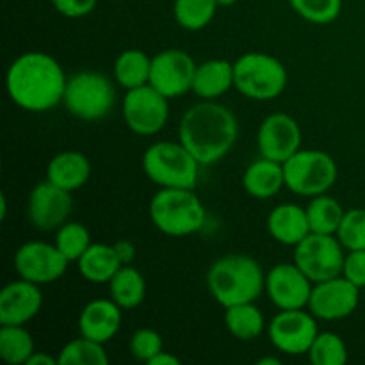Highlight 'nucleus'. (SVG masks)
<instances>
[{"instance_id": "f257e3e1", "label": "nucleus", "mask_w": 365, "mask_h": 365, "mask_svg": "<svg viewBox=\"0 0 365 365\" xmlns=\"http://www.w3.org/2000/svg\"><path fill=\"white\" fill-rule=\"evenodd\" d=\"M66 82L56 57L38 50L16 57L6 75L9 98L29 113H46L63 102Z\"/></svg>"}, {"instance_id": "f03ea898", "label": "nucleus", "mask_w": 365, "mask_h": 365, "mask_svg": "<svg viewBox=\"0 0 365 365\" xmlns=\"http://www.w3.org/2000/svg\"><path fill=\"white\" fill-rule=\"evenodd\" d=\"M237 135V118L216 100H203L189 107L178 125V141L202 166L225 159L234 148Z\"/></svg>"}, {"instance_id": "7ed1b4c3", "label": "nucleus", "mask_w": 365, "mask_h": 365, "mask_svg": "<svg viewBox=\"0 0 365 365\" xmlns=\"http://www.w3.org/2000/svg\"><path fill=\"white\" fill-rule=\"evenodd\" d=\"M207 287L221 307L255 303L266 291V274L255 259L232 253L217 259L207 271Z\"/></svg>"}, {"instance_id": "20e7f679", "label": "nucleus", "mask_w": 365, "mask_h": 365, "mask_svg": "<svg viewBox=\"0 0 365 365\" xmlns=\"http://www.w3.org/2000/svg\"><path fill=\"white\" fill-rule=\"evenodd\" d=\"M153 227L171 237H185L203 228L205 207L195 189H160L150 202Z\"/></svg>"}, {"instance_id": "39448f33", "label": "nucleus", "mask_w": 365, "mask_h": 365, "mask_svg": "<svg viewBox=\"0 0 365 365\" xmlns=\"http://www.w3.org/2000/svg\"><path fill=\"white\" fill-rule=\"evenodd\" d=\"M200 166L202 164L180 141H157L143 155L146 177L160 189H195Z\"/></svg>"}, {"instance_id": "423d86ee", "label": "nucleus", "mask_w": 365, "mask_h": 365, "mask_svg": "<svg viewBox=\"0 0 365 365\" xmlns=\"http://www.w3.org/2000/svg\"><path fill=\"white\" fill-rule=\"evenodd\" d=\"M234 88L257 102L274 100L287 88V70L269 53L248 52L234 63Z\"/></svg>"}, {"instance_id": "0eeeda50", "label": "nucleus", "mask_w": 365, "mask_h": 365, "mask_svg": "<svg viewBox=\"0 0 365 365\" xmlns=\"http://www.w3.org/2000/svg\"><path fill=\"white\" fill-rule=\"evenodd\" d=\"M64 107L68 113L84 121L106 118L116 103V91L109 77L98 71H81L68 78L64 89Z\"/></svg>"}, {"instance_id": "6e6552de", "label": "nucleus", "mask_w": 365, "mask_h": 365, "mask_svg": "<svg viewBox=\"0 0 365 365\" xmlns=\"http://www.w3.org/2000/svg\"><path fill=\"white\" fill-rule=\"evenodd\" d=\"M285 187L302 196H319L337 180V164L321 150H298L284 163Z\"/></svg>"}, {"instance_id": "1a4fd4ad", "label": "nucleus", "mask_w": 365, "mask_h": 365, "mask_svg": "<svg viewBox=\"0 0 365 365\" xmlns=\"http://www.w3.org/2000/svg\"><path fill=\"white\" fill-rule=\"evenodd\" d=\"M344 259V246L337 235L310 232L294 246V264L312 280V284L341 277Z\"/></svg>"}, {"instance_id": "9d476101", "label": "nucleus", "mask_w": 365, "mask_h": 365, "mask_svg": "<svg viewBox=\"0 0 365 365\" xmlns=\"http://www.w3.org/2000/svg\"><path fill=\"white\" fill-rule=\"evenodd\" d=\"M168 100L170 98H166L150 84L128 89L121 106L127 127L139 135L159 134L166 127L170 118Z\"/></svg>"}, {"instance_id": "9b49d317", "label": "nucleus", "mask_w": 365, "mask_h": 365, "mask_svg": "<svg viewBox=\"0 0 365 365\" xmlns=\"http://www.w3.org/2000/svg\"><path fill=\"white\" fill-rule=\"evenodd\" d=\"M269 341L278 351L285 355H307L316 341L317 323L312 312L303 309L280 310L269 323Z\"/></svg>"}, {"instance_id": "f8f14e48", "label": "nucleus", "mask_w": 365, "mask_h": 365, "mask_svg": "<svg viewBox=\"0 0 365 365\" xmlns=\"http://www.w3.org/2000/svg\"><path fill=\"white\" fill-rule=\"evenodd\" d=\"M70 260L56 245L43 241L25 242L14 253V269L18 277L36 285H48L59 280L68 269Z\"/></svg>"}, {"instance_id": "ddd939ff", "label": "nucleus", "mask_w": 365, "mask_h": 365, "mask_svg": "<svg viewBox=\"0 0 365 365\" xmlns=\"http://www.w3.org/2000/svg\"><path fill=\"white\" fill-rule=\"evenodd\" d=\"M196 66L191 56L184 50H163L152 57L150 86L163 93L166 98H178L192 89Z\"/></svg>"}, {"instance_id": "4468645a", "label": "nucleus", "mask_w": 365, "mask_h": 365, "mask_svg": "<svg viewBox=\"0 0 365 365\" xmlns=\"http://www.w3.org/2000/svg\"><path fill=\"white\" fill-rule=\"evenodd\" d=\"M360 302V289L341 277L314 284L307 309L316 319L337 321L351 316Z\"/></svg>"}, {"instance_id": "2eb2a0df", "label": "nucleus", "mask_w": 365, "mask_h": 365, "mask_svg": "<svg viewBox=\"0 0 365 365\" xmlns=\"http://www.w3.org/2000/svg\"><path fill=\"white\" fill-rule=\"evenodd\" d=\"M73 209L71 192L50 180L36 185L29 195L27 214L38 230L50 232L63 227Z\"/></svg>"}, {"instance_id": "dca6fc26", "label": "nucleus", "mask_w": 365, "mask_h": 365, "mask_svg": "<svg viewBox=\"0 0 365 365\" xmlns=\"http://www.w3.org/2000/svg\"><path fill=\"white\" fill-rule=\"evenodd\" d=\"M312 287V280L294 262L277 264L266 274V292L271 303L280 310L305 309Z\"/></svg>"}, {"instance_id": "f3484780", "label": "nucleus", "mask_w": 365, "mask_h": 365, "mask_svg": "<svg viewBox=\"0 0 365 365\" xmlns=\"http://www.w3.org/2000/svg\"><path fill=\"white\" fill-rule=\"evenodd\" d=\"M257 145L260 155L284 164L302 150V130L298 121L285 113L269 114L260 123Z\"/></svg>"}, {"instance_id": "a211bd4d", "label": "nucleus", "mask_w": 365, "mask_h": 365, "mask_svg": "<svg viewBox=\"0 0 365 365\" xmlns=\"http://www.w3.org/2000/svg\"><path fill=\"white\" fill-rule=\"evenodd\" d=\"M43 307V294L39 285L32 282H11L0 292V324H20L25 327L34 319Z\"/></svg>"}, {"instance_id": "6ab92c4d", "label": "nucleus", "mask_w": 365, "mask_h": 365, "mask_svg": "<svg viewBox=\"0 0 365 365\" xmlns=\"http://www.w3.org/2000/svg\"><path fill=\"white\" fill-rule=\"evenodd\" d=\"M121 328V307L114 299H95L82 309L78 331L96 342H109Z\"/></svg>"}, {"instance_id": "aec40b11", "label": "nucleus", "mask_w": 365, "mask_h": 365, "mask_svg": "<svg viewBox=\"0 0 365 365\" xmlns=\"http://www.w3.org/2000/svg\"><path fill=\"white\" fill-rule=\"evenodd\" d=\"M267 230L271 237L285 246H296L310 234L307 209L296 203H282L277 205L267 216Z\"/></svg>"}, {"instance_id": "412c9836", "label": "nucleus", "mask_w": 365, "mask_h": 365, "mask_svg": "<svg viewBox=\"0 0 365 365\" xmlns=\"http://www.w3.org/2000/svg\"><path fill=\"white\" fill-rule=\"evenodd\" d=\"M246 192L257 200H269L277 196L285 185L284 164L260 157L246 168L242 175Z\"/></svg>"}, {"instance_id": "4be33fe9", "label": "nucleus", "mask_w": 365, "mask_h": 365, "mask_svg": "<svg viewBox=\"0 0 365 365\" xmlns=\"http://www.w3.org/2000/svg\"><path fill=\"white\" fill-rule=\"evenodd\" d=\"M89 175H91L89 159L84 153L75 150L57 153L46 168V180L70 192L81 189L89 180Z\"/></svg>"}, {"instance_id": "5701e85b", "label": "nucleus", "mask_w": 365, "mask_h": 365, "mask_svg": "<svg viewBox=\"0 0 365 365\" xmlns=\"http://www.w3.org/2000/svg\"><path fill=\"white\" fill-rule=\"evenodd\" d=\"M234 88V63L225 59H210L196 66L192 89L202 100H217Z\"/></svg>"}, {"instance_id": "b1692460", "label": "nucleus", "mask_w": 365, "mask_h": 365, "mask_svg": "<svg viewBox=\"0 0 365 365\" xmlns=\"http://www.w3.org/2000/svg\"><path fill=\"white\" fill-rule=\"evenodd\" d=\"M121 266L114 246L109 245H91L77 260L81 277L91 284H109Z\"/></svg>"}, {"instance_id": "393cba45", "label": "nucleus", "mask_w": 365, "mask_h": 365, "mask_svg": "<svg viewBox=\"0 0 365 365\" xmlns=\"http://www.w3.org/2000/svg\"><path fill=\"white\" fill-rule=\"evenodd\" d=\"M110 299L118 303L121 309L132 310L143 303L146 296L145 277L135 267L121 266L120 271L109 282Z\"/></svg>"}, {"instance_id": "a878e982", "label": "nucleus", "mask_w": 365, "mask_h": 365, "mask_svg": "<svg viewBox=\"0 0 365 365\" xmlns=\"http://www.w3.org/2000/svg\"><path fill=\"white\" fill-rule=\"evenodd\" d=\"M150 71H152V59L138 48L121 52L114 63V78L127 91L150 84Z\"/></svg>"}, {"instance_id": "bb28decb", "label": "nucleus", "mask_w": 365, "mask_h": 365, "mask_svg": "<svg viewBox=\"0 0 365 365\" xmlns=\"http://www.w3.org/2000/svg\"><path fill=\"white\" fill-rule=\"evenodd\" d=\"M225 324L232 337L248 342L260 337L266 321H264L262 312L253 303H241V305L228 307L225 312Z\"/></svg>"}, {"instance_id": "cd10ccee", "label": "nucleus", "mask_w": 365, "mask_h": 365, "mask_svg": "<svg viewBox=\"0 0 365 365\" xmlns=\"http://www.w3.org/2000/svg\"><path fill=\"white\" fill-rule=\"evenodd\" d=\"M346 210L335 198L328 196L327 192L319 196H314L312 202L307 207V216H309L310 230L314 234H337L341 221L344 217Z\"/></svg>"}, {"instance_id": "c85d7f7f", "label": "nucleus", "mask_w": 365, "mask_h": 365, "mask_svg": "<svg viewBox=\"0 0 365 365\" xmlns=\"http://www.w3.org/2000/svg\"><path fill=\"white\" fill-rule=\"evenodd\" d=\"M34 353L32 335L20 324H2L0 328V356L11 365L27 364Z\"/></svg>"}, {"instance_id": "c756f323", "label": "nucleus", "mask_w": 365, "mask_h": 365, "mask_svg": "<svg viewBox=\"0 0 365 365\" xmlns=\"http://www.w3.org/2000/svg\"><path fill=\"white\" fill-rule=\"evenodd\" d=\"M216 9V0H175L173 14L185 31H202L212 21Z\"/></svg>"}, {"instance_id": "7c9ffc66", "label": "nucleus", "mask_w": 365, "mask_h": 365, "mask_svg": "<svg viewBox=\"0 0 365 365\" xmlns=\"http://www.w3.org/2000/svg\"><path fill=\"white\" fill-rule=\"evenodd\" d=\"M59 365H107L109 356L102 342L91 341L88 337L75 339L68 342L57 359Z\"/></svg>"}, {"instance_id": "2f4dec72", "label": "nucleus", "mask_w": 365, "mask_h": 365, "mask_svg": "<svg viewBox=\"0 0 365 365\" xmlns=\"http://www.w3.org/2000/svg\"><path fill=\"white\" fill-rule=\"evenodd\" d=\"M307 355L314 365H344L348 362L346 342L334 331L317 334Z\"/></svg>"}, {"instance_id": "473e14b6", "label": "nucleus", "mask_w": 365, "mask_h": 365, "mask_svg": "<svg viewBox=\"0 0 365 365\" xmlns=\"http://www.w3.org/2000/svg\"><path fill=\"white\" fill-rule=\"evenodd\" d=\"M53 245L59 248V252L66 257L70 262H77L82 253L91 246V235L89 230L81 223L66 221L63 227L57 228V235Z\"/></svg>"}, {"instance_id": "72a5a7b5", "label": "nucleus", "mask_w": 365, "mask_h": 365, "mask_svg": "<svg viewBox=\"0 0 365 365\" xmlns=\"http://www.w3.org/2000/svg\"><path fill=\"white\" fill-rule=\"evenodd\" d=\"M292 9L316 25H327L337 20L342 11V0H289Z\"/></svg>"}, {"instance_id": "f704fd0d", "label": "nucleus", "mask_w": 365, "mask_h": 365, "mask_svg": "<svg viewBox=\"0 0 365 365\" xmlns=\"http://www.w3.org/2000/svg\"><path fill=\"white\" fill-rule=\"evenodd\" d=\"M335 235L348 252L365 250V209L346 210Z\"/></svg>"}, {"instance_id": "c9c22d12", "label": "nucleus", "mask_w": 365, "mask_h": 365, "mask_svg": "<svg viewBox=\"0 0 365 365\" xmlns=\"http://www.w3.org/2000/svg\"><path fill=\"white\" fill-rule=\"evenodd\" d=\"M163 337L159 331L152 330V328H139L132 334L130 342H128V349H130L132 356L139 362L150 364L160 351H163Z\"/></svg>"}, {"instance_id": "e433bc0d", "label": "nucleus", "mask_w": 365, "mask_h": 365, "mask_svg": "<svg viewBox=\"0 0 365 365\" xmlns=\"http://www.w3.org/2000/svg\"><path fill=\"white\" fill-rule=\"evenodd\" d=\"M342 277L348 278L359 289L365 287V250L348 252L342 267Z\"/></svg>"}, {"instance_id": "4c0bfd02", "label": "nucleus", "mask_w": 365, "mask_h": 365, "mask_svg": "<svg viewBox=\"0 0 365 365\" xmlns=\"http://www.w3.org/2000/svg\"><path fill=\"white\" fill-rule=\"evenodd\" d=\"M56 7L57 13L66 18H82L88 16L96 7L98 0H50Z\"/></svg>"}, {"instance_id": "58836bf2", "label": "nucleus", "mask_w": 365, "mask_h": 365, "mask_svg": "<svg viewBox=\"0 0 365 365\" xmlns=\"http://www.w3.org/2000/svg\"><path fill=\"white\" fill-rule=\"evenodd\" d=\"M114 252H116L118 259L123 266H128V264L134 262L135 259V246L134 242L127 241V239H120V241L114 242Z\"/></svg>"}, {"instance_id": "ea45409f", "label": "nucleus", "mask_w": 365, "mask_h": 365, "mask_svg": "<svg viewBox=\"0 0 365 365\" xmlns=\"http://www.w3.org/2000/svg\"><path fill=\"white\" fill-rule=\"evenodd\" d=\"M56 364H59L57 362V359H52V356L46 355V353L34 351L25 365H56Z\"/></svg>"}, {"instance_id": "a19ab883", "label": "nucleus", "mask_w": 365, "mask_h": 365, "mask_svg": "<svg viewBox=\"0 0 365 365\" xmlns=\"http://www.w3.org/2000/svg\"><path fill=\"white\" fill-rule=\"evenodd\" d=\"M150 365H180V360H178L175 355H171V353L164 351L163 349V351H160L152 362H150Z\"/></svg>"}, {"instance_id": "79ce46f5", "label": "nucleus", "mask_w": 365, "mask_h": 365, "mask_svg": "<svg viewBox=\"0 0 365 365\" xmlns=\"http://www.w3.org/2000/svg\"><path fill=\"white\" fill-rule=\"evenodd\" d=\"M6 217H7V196L2 192V195H0V220L6 221Z\"/></svg>"}, {"instance_id": "37998d69", "label": "nucleus", "mask_w": 365, "mask_h": 365, "mask_svg": "<svg viewBox=\"0 0 365 365\" xmlns=\"http://www.w3.org/2000/svg\"><path fill=\"white\" fill-rule=\"evenodd\" d=\"M257 364H259V365H280V360L273 359V356H266V359L259 360Z\"/></svg>"}, {"instance_id": "c03bdc74", "label": "nucleus", "mask_w": 365, "mask_h": 365, "mask_svg": "<svg viewBox=\"0 0 365 365\" xmlns=\"http://www.w3.org/2000/svg\"><path fill=\"white\" fill-rule=\"evenodd\" d=\"M216 2H217V6H234L237 0H216Z\"/></svg>"}]
</instances>
